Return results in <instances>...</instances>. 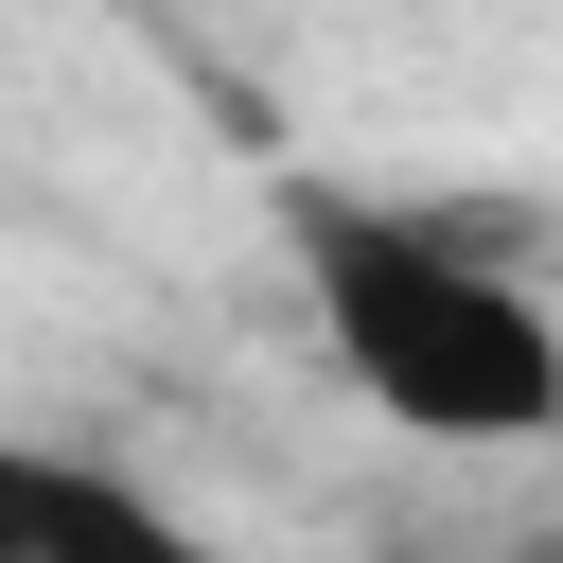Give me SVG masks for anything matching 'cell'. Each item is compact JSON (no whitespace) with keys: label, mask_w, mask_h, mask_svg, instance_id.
Listing matches in <instances>:
<instances>
[{"label":"cell","mask_w":563,"mask_h":563,"mask_svg":"<svg viewBox=\"0 0 563 563\" xmlns=\"http://www.w3.org/2000/svg\"><path fill=\"white\" fill-rule=\"evenodd\" d=\"M282 264H299V317H317L334 387L369 422H405L422 457H528V440H563V317L475 229H440L405 194L299 176L282 194Z\"/></svg>","instance_id":"cell-1"},{"label":"cell","mask_w":563,"mask_h":563,"mask_svg":"<svg viewBox=\"0 0 563 563\" xmlns=\"http://www.w3.org/2000/svg\"><path fill=\"white\" fill-rule=\"evenodd\" d=\"M0 563H211V528L158 510L123 457H70V440L0 422Z\"/></svg>","instance_id":"cell-2"}]
</instances>
